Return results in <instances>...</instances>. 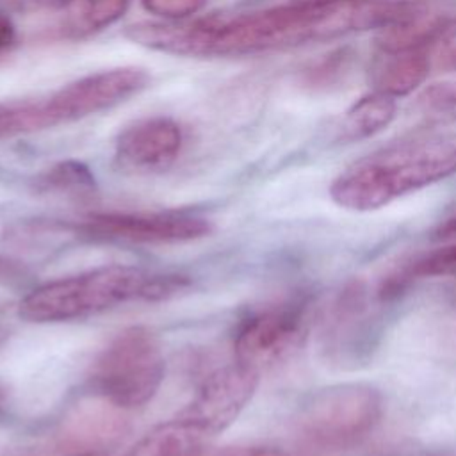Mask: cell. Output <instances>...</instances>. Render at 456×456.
Masks as SVG:
<instances>
[{
	"mask_svg": "<svg viewBox=\"0 0 456 456\" xmlns=\"http://www.w3.org/2000/svg\"><path fill=\"white\" fill-rule=\"evenodd\" d=\"M404 0H290L244 14H212L192 21H141L125 37L183 57H240L381 28L404 12Z\"/></svg>",
	"mask_w": 456,
	"mask_h": 456,
	"instance_id": "6da1fadb",
	"label": "cell"
},
{
	"mask_svg": "<svg viewBox=\"0 0 456 456\" xmlns=\"http://www.w3.org/2000/svg\"><path fill=\"white\" fill-rule=\"evenodd\" d=\"M452 175L456 139L406 141L351 164L331 182L330 196L346 210L370 212Z\"/></svg>",
	"mask_w": 456,
	"mask_h": 456,
	"instance_id": "7a4b0ae2",
	"label": "cell"
},
{
	"mask_svg": "<svg viewBox=\"0 0 456 456\" xmlns=\"http://www.w3.org/2000/svg\"><path fill=\"white\" fill-rule=\"evenodd\" d=\"M187 287L189 280L183 276L105 265L32 289L20 301L18 314L30 322L77 321L132 301H162Z\"/></svg>",
	"mask_w": 456,
	"mask_h": 456,
	"instance_id": "3957f363",
	"label": "cell"
},
{
	"mask_svg": "<svg viewBox=\"0 0 456 456\" xmlns=\"http://www.w3.org/2000/svg\"><path fill=\"white\" fill-rule=\"evenodd\" d=\"M166 372L159 337L142 326L119 331L96 356L89 385L114 408H139L159 392Z\"/></svg>",
	"mask_w": 456,
	"mask_h": 456,
	"instance_id": "277c9868",
	"label": "cell"
},
{
	"mask_svg": "<svg viewBox=\"0 0 456 456\" xmlns=\"http://www.w3.org/2000/svg\"><path fill=\"white\" fill-rule=\"evenodd\" d=\"M383 397L363 383L319 390L301 410L296 436L308 454L344 451L363 440L381 420Z\"/></svg>",
	"mask_w": 456,
	"mask_h": 456,
	"instance_id": "5b68a950",
	"label": "cell"
},
{
	"mask_svg": "<svg viewBox=\"0 0 456 456\" xmlns=\"http://www.w3.org/2000/svg\"><path fill=\"white\" fill-rule=\"evenodd\" d=\"M308 333L305 303L285 301L248 315L233 338L235 362L260 372L292 356Z\"/></svg>",
	"mask_w": 456,
	"mask_h": 456,
	"instance_id": "8992f818",
	"label": "cell"
},
{
	"mask_svg": "<svg viewBox=\"0 0 456 456\" xmlns=\"http://www.w3.org/2000/svg\"><path fill=\"white\" fill-rule=\"evenodd\" d=\"M148 82V71L137 66H119L86 75L64 86L41 103L45 126L107 110L141 93Z\"/></svg>",
	"mask_w": 456,
	"mask_h": 456,
	"instance_id": "52a82bcc",
	"label": "cell"
},
{
	"mask_svg": "<svg viewBox=\"0 0 456 456\" xmlns=\"http://www.w3.org/2000/svg\"><path fill=\"white\" fill-rule=\"evenodd\" d=\"M91 239L130 244H176L207 237L208 219L176 212H102L87 216L78 226Z\"/></svg>",
	"mask_w": 456,
	"mask_h": 456,
	"instance_id": "ba28073f",
	"label": "cell"
},
{
	"mask_svg": "<svg viewBox=\"0 0 456 456\" xmlns=\"http://www.w3.org/2000/svg\"><path fill=\"white\" fill-rule=\"evenodd\" d=\"M260 372L235 362L208 374L178 417L192 422L207 436L224 431L251 401Z\"/></svg>",
	"mask_w": 456,
	"mask_h": 456,
	"instance_id": "9c48e42d",
	"label": "cell"
},
{
	"mask_svg": "<svg viewBox=\"0 0 456 456\" xmlns=\"http://www.w3.org/2000/svg\"><path fill=\"white\" fill-rule=\"evenodd\" d=\"M182 128L164 116L141 119L125 128L116 141V160L134 173L167 169L182 150Z\"/></svg>",
	"mask_w": 456,
	"mask_h": 456,
	"instance_id": "30bf717a",
	"label": "cell"
},
{
	"mask_svg": "<svg viewBox=\"0 0 456 456\" xmlns=\"http://www.w3.org/2000/svg\"><path fill=\"white\" fill-rule=\"evenodd\" d=\"M426 46L381 50L370 68V84L374 91L397 100L399 96L420 89L431 69Z\"/></svg>",
	"mask_w": 456,
	"mask_h": 456,
	"instance_id": "8fae6325",
	"label": "cell"
},
{
	"mask_svg": "<svg viewBox=\"0 0 456 456\" xmlns=\"http://www.w3.org/2000/svg\"><path fill=\"white\" fill-rule=\"evenodd\" d=\"M208 440L200 428L176 415L148 431L125 456H203Z\"/></svg>",
	"mask_w": 456,
	"mask_h": 456,
	"instance_id": "7c38bea8",
	"label": "cell"
},
{
	"mask_svg": "<svg viewBox=\"0 0 456 456\" xmlns=\"http://www.w3.org/2000/svg\"><path fill=\"white\" fill-rule=\"evenodd\" d=\"M397 116L395 98L372 91L356 100L342 116L337 132L338 141L354 142L383 132Z\"/></svg>",
	"mask_w": 456,
	"mask_h": 456,
	"instance_id": "4fadbf2b",
	"label": "cell"
},
{
	"mask_svg": "<svg viewBox=\"0 0 456 456\" xmlns=\"http://www.w3.org/2000/svg\"><path fill=\"white\" fill-rule=\"evenodd\" d=\"M130 0H66L64 30L73 37L91 36L114 25L128 9Z\"/></svg>",
	"mask_w": 456,
	"mask_h": 456,
	"instance_id": "5bb4252c",
	"label": "cell"
},
{
	"mask_svg": "<svg viewBox=\"0 0 456 456\" xmlns=\"http://www.w3.org/2000/svg\"><path fill=\"white\" fill-rule=\"evenodd\" d=\"M413 114L424 126L456 123V80H440L422 86L413 100Z\"/></svg>",
	"mask_w": 456,
	"mask_h": 456,
	"instance_id": "9a60e30c",
	"label": "cell"
},
{
	"mask_svg": "<svg viewBox=\"0 0 456 456\" xmlns=\"http://www.w3.org/2000/svg\"><path fill=\"white\" fill-rule=\"evenodd\" d=\"M94 176L89 167L77 160L57 162L37 178V189L57 194H91L94 191Z\"/></svg>",
	"mask_w": 456,
	"mask_h": 456,
	"instance_id": "2e32d148",
	"label": "cell"
},
{
	"mask_svg": "<svg viewBox=\"0 0 456 456\" xmlns=\"http://www.w3.org/2000/svg\"><path fill=\"white\" fill-rule=\"evenodd\" d=\"M456 276V242L433 249L401 271V278H392L390 285H399L417 278H445Z\"/></svg>",
	"mask_w": 456,
	"mask_h": 456,
	"instance_id": "e0dca14e",
	"label": "cell"
},
{
	"mask_svg": "<svg viewBox=\"0 0 456 456\" xmlns=\"http://www.w3.org/2000/svg\"><path fill=\"white\" fill-rule=\"evenodd\" d=\"M426 50L431 68L444 73H456V18L438 27Z\"/></svg>",
	"mask_w": 456,
	"mask_h": 456,
	"instance_id": "ac0fdd59",
	"label": "cell"
},
{
	"mask_svg": "<svg viewBox=\"0 0 456 456\" xmlns=\"http://www.w3.org/2000/svg\"><path fill=\"white\" fill-rule=\"evenodd\" d=\"M207 0H141L142 7L159 18H164L167 21H178L185 20L205 5Z\"/></svg>",
	"mask_w": 456,
	"mask_h": 456,
	"instance_id": "d6986e66",
	"label": "cell"
},
{
	"mask_svg": "<svg viewBox=\"0 0 456 456\" xmlns=\"http://www.w3.org/2000/svg\"><path fill=\"white\" fill-rule=\"evenodd\" d=\"M27 105H0V137L30 132V114Z\"/></svg>",
	"mask_w": 456,
	"mask_h": 456,
	"instance_id": "ffe728a7",
	"label": "cell"
},
{
	"mask_svg": "<svg viewBox=\"0 0 456 456\" xmlns=\"http://www.w3.org/2000/svg\"><path fill=\"white\" fill-rule=\"evenodd\" d=\"M203 456H290L289 452L276 449V447H265V445H233L224 447L214 452H205Z\"/></svg>",
	"mask_w": 456,
	"mask_h": 456,
	"instance_id": "44dd1931",
	"label": "cell"
},
{
	"mask_svg": "<svg viewBox=\"0 0 456 456\" xmlns=\"http://www.w3.org/2000/svg\"><path fill=\"white\" fill-rule=\"evenodd\" d=\"M16 41V27L11 20V16L7 14V11L4 9V5H0V52L9 50Z\"/></svg>",
	"mask_w": 456,
	"mask_h": 456,
	"instance_id": "7402d4cb",
	"label": "cell"
},
{
	"mask_svg": "<svg viewBox=\"0 0 456 456\" xmlns=\"http://www.w3.org/2000/svg\"><path fill=\"white\" fill-rule=\"evenodd\" d=\"M64 2L66 0H2V5L14 11H36L41 7H50Z\"/></svg>",
	"mask_w": 456,
	"mask_h": 456,
	"instance_id": "603a6c76",
	"label": "cell"
},
{
	"mask_svg": "<svg viewBox=\"0 0 456 456\" xmlns=\"http://www.w3.org/2000/svg\"><path fill=\"white\" fill-rule=\"evenodd\" d=\"M435 237L436 239H451V237H456V212L447 217L444 223L438 224L436 232H435Z\"/></svg>",
	"mask_w": 456,
	"mask_h": 456,
	"instance_id": "cb8c5ba5",
	"label": "cell"
},
{
	"mask_svg": "<svg viewBox=\"0 0 456 456\" xmlns=\"http://www.w3.org/2000/svg\"><path fill=\"white\" fill-rule=\"evenodd\" d=\"M11 274H12V265L5 258L0 256V280H5Z\"/></svg>",
	"mask_w": 456,
	"mask_h": 456,
	"instance_id": "d4e9b609",
	"label": "cell"
},
{
	"mask_svg": "<svg viewBox=\"0 0 456 456\" xmlns=\"http://www.w3.org/2000/svg\"><path fill=\"white\" fill-rule=\"evenodd\" d=\"M392 456H456V454H442V452H404V454H392Z\"/></svg>",
	"mask_w": 456,
	"mask_h": 456,
	"instance_id": "484cf974",
	"label": "cell"
},
{
	"mask_svg": "<svg viewBox=\"0 0 456 456\" xmlns=\"http://www.w3.org/2000/svg\"><path fill=\"white\" fill-rule=\"evenodd\" d=\"M69 456H107L105 452H102V451H80V452H73V454H69Z\"/></svg>",
	"mask_w": 456,
	"mask_h": 456,
	"instance_id": "4316f807",
	"label": "cell"
},
{
	"mask_svg": "<svg viewBox=\"0 0 456 456\" xmlns=\"http://www.w3.org/2000/svg\"><path fill=\"white\" fill-rule=\"evenodd\" d=\"M0 340H2V331H0Z\"/></svg>",
	"mask_w": 456,
	"mask_h": 456,
	"instance_id": "83f0119b",
	"label": "cell"
}]
</instances>
